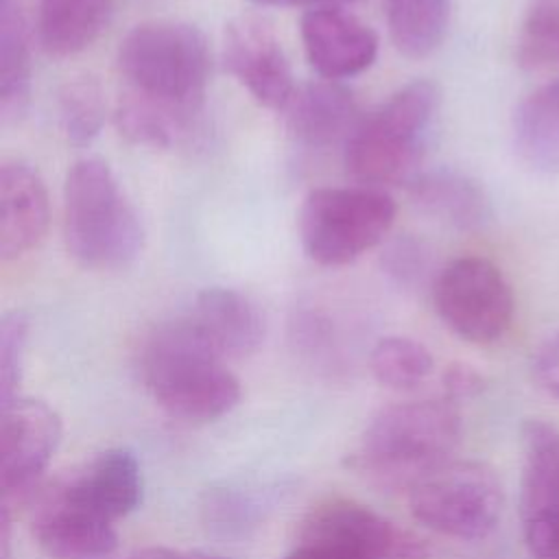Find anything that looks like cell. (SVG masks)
<instances>
[{
	"label": "cell",
	"mask_w": 559,
	"mask_h": 559,
	"mask_svg": "<svg viewBox=\"0 0 559 559\" xmlns=\"http://www.w3.org/2000/svg\"><path fill=\"white\" fill-rule=\"evenodd\" d=\"M33 537L50 559H103L118 546L114 522L96 518L50 491L33 515Z\"/></svg>",
	"instance_id": "obj_18"
},
{
	"label": "cell",
	"mask_w": 559,
	"mask_h": 559,
	"mask_svg": "<svg viewBox=\"0 0 559 559\" xmlns=\"http://www.w3.org/2000/svg\"><path fill=\"white\" fill-rule=\"evenodd\" d=\"M520 520L531 559H559V428L539 419L522 426Z\"/></svg>",
	"instance_id": "obj_10"
},
{
	"label": "cell",
	"mask_w": 559,
	"mask_h": 559,
	"mask_svg": "<svg viewBox=\"0 0 559 559\" xmlns=\"http://www.w3.org/2000/svg\"><path fill=\"white\" fill-rule=\"evenodd\" d=\"M295 341L301 345L308 356H319L321 360H332L336 356V343H334V330L330 321L317 312H301L295 323Z\"/></svg>",
	"instance_id": "obj_31"
},
{
	"label": "cell",
	"mask_w": 559,
	"mask_h": 559,
	"mask_svg": "<svg viewBox=\"0 0 559 559\" xmlns=\"http://www.w3.org/2000/svg\"><path fill=\"white\" fill-rule=\"evenodd\" d=\"M223 59L229 74L264 107L284 111L295 94L293 72L273 24L255 13L225 26Z\"/></svg>",
	"instance_id": "obj_11"
},
{
	"label": "cell",
	"mask_w": 559,
	"mask_h": 559,
	"mask_svg": "<svg viewBox=\"0 0 559 559\" xmlns=\"http://www.w3.org/2000/svg\"><path fill=\"white\" fill-rule=\"evenodd\" d=\"M118 68L129 94L194 124L212 68L207 39L194 24H138L120 41Z\"/></svg>",
	"instance_id": "obj_3"
},
{
	"label": "cell",
	"mask_w": 559,
	"mask_h": 559,
	"mask_svg": "<svg viewBox=\"0 0 559 559\" xmlns=\"http://www.w3.org/2000/svg\"><path fill=\"white\" fill-rule=\"evenodd\" d=\"M395 221V201L367 186L317 188L299 210V240L310 260L343 266L384 240Z\"/></svg>",
	"instance_id": "obj_6"
},
{
	"label": "cell",
	"mask_w": 559,
	"mask_h": 559,
	"mask_svg": "<svg viewBox=\"0 0 559 559\" xmlns=\"http://www.w3.org/2000/svg\"><path fill=\"white\" fill-rule=\"evenodd\" d=\"M513 146L537 173H559V76L528 92L513 111Z\"/></svg>",
	"instance_id": "obj_20"
},
{
	"label": "cell",
	"mask_w": 559,
	"mask_h": 559,
	"mask_svg": "<svg viewBox=\"0 0 559 559\" xmlns=\"http://www.w3.org/2000/svg\"><path fill=\"white\" fill-rule=\"evenodd\" d=\"M63 236L85 269L116 271L138 258L144 242L140 216L103 159H79L68 170Z\"/></svg>",
	"instance_id": "obj_4"
},
{
	"label": "cell",
	"mask_w": 559,
	"mask_h": 559,
	"mask_svg": "<svg viewBox=\"0 0 559 559\" xmlns=\"http://www.w3.org/2000/svg\"><path fill=\"white\" fill-rule=\"evenodd\" d=\"M66 502L107 522L127 518L142 504L144 476L135 452L109 448L55 489Z\"/></svg>",
	"instance_id": "obj_14"
},
{
	"label": "cell",
	"mask_w": 559,
	"mask_h": 559,
	"mask_svg": "<svg viewBox=\"0 0 559 559\" xmlns=\"http://www.w3.org/2000/svg\"><path fill=\"white\" fill-rule=\"evenodd\" d=\"M299 33L310 66L328 81L356 76L378 57L376 31L341 7L308 9Z\"/></svg>",
	"instance_id": "obj_13"
},
{
	"label": "cell",
	"mask_w": 559,
	"mask_h": 559,
	"mask_svg": "<svg viewBox=\"0 0 559 559\" xmlns=\"http://www.w3.org/2000/svg\"><path fill=\"white\" fill-rule=\"evenodd\" d=\"M50 205L39 173L20 159L0 166V258L17 260L39 245L48 229Z\"/></svg>",
	"instance_id": "obj_15"
},
{
	"label": "cell",
	"mask_w": 559,
	"mask_h": 559,
	"mask_svg": "<svg viewBox=\"0 0 559 559\" xmlns=\"http://www.w3.org/2000/svg\"><path fill=\"white\" fill-rule=\"evenodd\" d=\"M61 435V417L48 402L20 395L2 404L0 487L4 498L35 485L52 461Z\"/></svg>",
	"instance_id": "obj_12"
},
{
	"label": "cell",
	"mask_w": 559,
	"mask_h": 559,
	"mask_svg": "<svg viewBox=\"0 0 559 559\" xmlns=\"http://www.w3.org/2000/svg\"><path fill=\"white\" fill-rule=\"evenodd\" d=\"M297 539L330 544L358 559H430L413 531L349 498H330L310 509Z\"/></svg>",
	"instance_id": "obj_9"
},
{
	"label": "cell",
	"mask_w": 559,
	"mask_h": 559,
	"mask_svg": "<svg viewBox=\"0 0 559 559\" xmlns=\"http://www.w3.org/2000/svg\"><path fill=\"white\" fill-rule=\"evenodd\" d=\"M282 559H358V557L330 544L297 539V544Z\"/></svg>",
	"instance_id": "obj_35"
},
{
	"label": "cell",
	"mask_w": 559,
	"mask_h": 559,
	"mask_svg": "<svg viewBox=\"0 0 559 559\" xmlns=\"http://www.w3.org/2000/svg\"><path fill=\"white\" fill-rule=\"evenodd\" d=\"M28 328L22 310H11L0 321V406L20 397Z\"/></svg>",
	"instance_id": "obj_29"
},
{
	"label": "cell",
	"mask_w": 559,
	"mask_h": 559,
	"mask_svg": "<svg viewBox=\"0 0 559 559\" xmlns=\"http://www.w3.org/2000/svg\"><path fill=\"white\" fill-rule=\"evenodd\" d=\"M461 441V415L452 400H408L380 408L362 430L347 463L384 489H411L452 461Z\"/></svg>",
	"instance_id": "obj_2"
},
{
	"label": "cell",
	"mask_w": 559,
	"mask_h": 559,
	"mask_svg": "<svg viewBox=\"0 0 559 559\" xmlns=\"http://www.w3.org/2000/svg\"><path fill=\"white\" fill-rule=\"evenodd\" d=\"M288 131L310 148L347 144L360 116L354 94L338 81H314L295 90L284 107Z\"/></svg>",
	"instance_id": "obj_16"
},
{
	"label": "cell",
	"mask_w": 559,
	"mask_h": 559,
	"mask_svg": "<svg viewBox=\"0 0 559 559\" xmlns=\"http://www.w3.org/2000/svg\"><path fill=\"white\" fill-rule=\"evenodd\" d=\"M531 369L539 389L559 400V332L539 343L533 354Z\"/></svg>",
	"instance_id": "obj_32"
},
{
	"label": "cell",
	"mask_w": 559,
	"mask_h": 559,
	"mask_svg": "<svg viewBox=\"0 0 559 559\" xmlns=\"http://www.w3.org/2000/svg\"><path fill=\"white\" fill-rule=\"evenodd\" d=\"M452 0H384L389 35L413 59L437 50L448 33Z\"/></svg>",
	"instance_id": "obj_23"
},
{
	"label": "cell",
	"mask_w": 559,
	"mask_h": 559,
	"mask_svg": "<svg viewBox=\"0 0 559 559\" xmlns=\"http://www.w3.org/2000/svg\"><path fill=\"white\" fill-rule=\"evenodd\" d=\"M186 317L225 358H247L264 341V317L240 290L212 286L201 290Z\"/></svg>",
	"instance_id": "obj_17"
},
{
	"label": "cell",
	"mask_w": 559,
	"mask_h": 559,
	"mask_svg": "<svg viewBox=\"0 0 559 559\" xmlns=\"http://www.w3.org/2000/svg\"><path fill=\"white\" fill-rule=\"evenodd\" d=\"M515 59L524 70L559 66V0H528L518 31Z\"/></svg>",
	"instance_id": "obj_27"
},
{
	"label": "cell",
	"mask_w": 559,
	"mask_h": 559,
	"mask_svg": "<svg viewBox=\"0 0 559 559\" xmlns=\"http://www.w3.org/2000/svg\"><path fill=\"white\" fill-rule=\"evenodd\" d=\"M251 2L260 4V7H308V9H319V7L352 4L356 0H251Z\"/></svg>",
	"instance_id": "obj_36"
},
{
	"label": "cell",
	"mask_w": 559,
	"mask_h": 559,
	"mask_svg": "<svg viewBox=\"0 0 559 559\" xmlns=\"http://www.w3.org/2000/svg\"><path fill=\"white\" fill-rule=\"evenodd\" d=\"M11 528H13V518H11V509L4 502L2 504V513H0V559H11Z\"/></svg>",
	"instance_id": "obj_37"
},
{
	"label": "cell",
	"mask_w": 559,
	"mask_h": 559,
	"mask_svg": "<svg viewBox=\"0 0 559 559\" xmlns=\"http://www.w3.org/2000/svg\"><path fill=\"white\" fill-rule=\"evenodd\" d=\"M441 384H443V397L456 404L459 400H467L480 393V389L485 386V380L474 367L465 362H454L443 371Z\"/></svg>",
	"instance_id": "obj_33"
},
{
	"label": "cell",
	"mask_w": 559,
	"mask_h": 559,
	"mask_svg": "<svg viewBox=\"0 0 559 559\" xmlns=\"http://www.w3.org/2000/svg\"><path fill=\"white\" fill-rule=\"evenodd\" d=\"M271 507L273 500L266 489L229 483L207 491L203 518L214 533L225 537H247L264 522Z\"/></svg>",
	"instance_id": "obj_24"
},
{
	"label": "cell",
	"mask_w": 559,
	"mask_h": 559,
	"mask_svg": "<svg viewBox=\"0 0 559 559\" xmlns=\"http://www.w3.org/2000/svg\"><path fill=\"white\" fill-rule=\"evenodd\" d=\"M384 273L404 288H415L424 284L430 271V249L426 242L413 236H397L391 240L382 253Z\"/></svg>",
	"instance_id": "obj_30"
},
{
	"label": "cell",
	"mask_w": 559,
	"mask_h": 559,
	"mask_svg": "<svg viewBox=\"0 0 559 559\" xmlns=\"http://www.w3.org/2000/svg\"><path fill=\"white\" fill-rule=\"evenodd\" d=\"M504 491L498 474L480 461H448L408 489L411 515L454 539H483L500 522Z\"/></svg>",
	"instance_id": "obj_7"
},
{
	"label": "cell",
	"mask_w": 559,
	"mask_h": 559,
	"mask_svg": "<svg viewBox=\"0 0 559 559\" xmlns=\"http://www.w3.org/2000/svg\"><path fill=\"white\" fill-rule=\"evenodd\" d=\"M31 98V48L24 15L15 0H0V114L17 120Z\"/></svg>",
	"instance_id": "obj_22"
},
{
	"label": "cell",
	"mask_w": 559,
	"mask_h": 559,
	"mask_svg": "<svg viewBox=\"0 0 559 559\" xmlns=\"http://www.w3.org/2000/svg\"><path fill=\"white\" fill-rule=\"evenodd\" d=\"M432 301L443 325L476 345L500 341L515 312L504 273L480 255H463L445 264L435 277Z\"/></svg>",
	"instance_id": "obj_8"
},
{
	"label": "cell",
	"mask_w": 559,
	"mask_h": 559,
	"mask_svg": "<svg viewBox=\"0 0 559 559\" xmlns=\"http://www.w3.org/2000/svg\"><path fill=\"white\" fill-rule=\"evenodd\" d=\"M138 371L155 404L179 421H216L242 397L236 373L186 314L159 323L144 338Z\"/></svg>",
	"instance_id": "obj_1"
},
{
	"label": "cell",
	"mask_w": 559,
	"mask_h": 559,
	"mask_svg": "<svg viewBox=\"0 0 559 559\" xmlns=\"http://www.w3.org/2000/svg\"><path fill=\"white\" fill-rule=\"evenodd\" d=\"M129 559H234L221 552L210 550H188V548H170V546H144L129 555Z\"/></svg>",
	"instance_id": "obj_34"
},
{
	"label": "cell",
	"mask_w": 559,
	"mask_h": 559,
	"mask_svg": "<svg viewBox=\"0 0 559 559\" xmlns=\"http://www.w3.org/2000/svg\"><path fill=\"white\" fill-rule=\"evenodd\" d=\"M439 111V87L415 79L365 116L345 144V166L362 183H402L417 175Z\"/></svg>",
	"instance_id": "obj_5"
},
{
	"label": "cell",
	"mask_w": 559,
	"mask_h": 559,
	"mask_svg": "<svg viewBox=\"0 0 559 559\" xmlns=\"http://www.w3.org/2000/svg\"><path fill=\"white\" fill-rule=\"evenodd\" d=\"M411 199L426 216L461 231L485 227L491 214L480 183L452 168L417 173L411 179Z\"/></svg>",
	"instance_id": "obj_19"
},
{
	"label": "cell",
	"mask_w": 559,
	"mask_h": 559,
	"mask_svg": "<svg viewBox=\"0 0 559 559\" xmlns=\"http://www.w3.org/2000/svg\"><path fill=\"white\" fill-rule=\"evenodd\" d=\"M373 378L393 391H413L421 386L435 369L432 354L426 345L408 336H384L369 354Z\"/></svg>",
	"instance_id": "obj_26"
},
{
	"label": "cell",
	"mask_w": 559,
	"mask_h": 559,
	"mask_svg": "<svg viewBox=\"0 0 559 559\" xmlns=\"http://www.w3.org/2000/svg\"><path fill=\"white\" fill-rule=\"evenodd\" d=\"M114 0H39L37 39L52 57L85 50L107 28Z\"/></svg>",
	"instance_id": "obj_21"
},
{
	"label": "cell",
	"mask_w": 559,
	"mask_h": 559,
	"mask_svg": "<svg viewBox=\"0 0 559 559\" xmlns=\"http://www.w3.org/2000/svg\"><path fill=\"white\" fill-rule=\"evenodd\" d=\"M59 118L72 144H90L100 133L105 122V98L100 83L90 74L70 79L59 92Z\"/></svg>",
	"instance_id": "obj_28"
},
{
	"label": "cell",
	"mask_w": 559,
	"mask_h": 559,
	"mask_svg": "<svg viewBox=\"0 0 559 559\" xmlns=\"http://www.w3.org/2000/svg\"><path fill=\"white\" fill-rule=\"evenodd\" d=\"M114 120L120 135H124L131 144L151 148H170L194 127L192 122L129 92L118 98Z\"/></svg>",
	"instance_id": "obj_25"
}]
</instances>
